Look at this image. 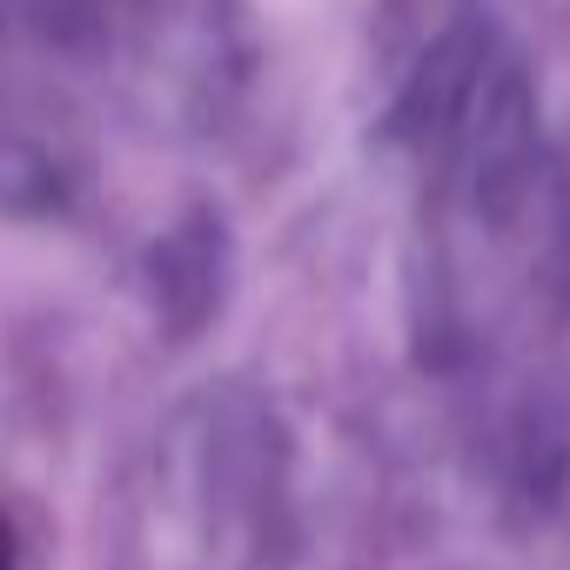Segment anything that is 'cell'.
<instances>
[{"mask_svg": "<svg viewBox=\"0 0 570 570\" xmlns=\"http://www.w3.org/2000/svg\"><path fill=\"white\" fill-rule=\"evenodd\" d=\"M0 570H14V543H8V517H0Z\"/></svg>", "mask_w": 570, "mask_h": 570, "instance_id": "cell-1", "label": "cell"}]
</instances>
